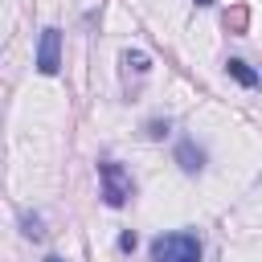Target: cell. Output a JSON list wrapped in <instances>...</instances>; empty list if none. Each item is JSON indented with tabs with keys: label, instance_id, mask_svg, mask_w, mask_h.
Wrapping results in <instances>:
<instances>
[{
	"label": "cell",
	"instance_id": "obj_2",
	"mask_svg": "<svg viewBox=\"0 0 262 262\" xmlns=\"http://www.w3.org/2000/svg\"><path fill=\"white\" fill-rule=\"evenodd\" d=\"M98 180H102V201H106L111 209H123V205L135 196L131 172H127L123 164H115V160H98Z\"/></svg>",
	"mask_w": 262,
	"mask_h": 262
},
{
	"label": "cell",
	"instance_id": "obj_10",
	"mask_svg": "<svg viewBox=\"0 0 262 262\" xmlns=\"http://www.w3.org/2000/svg\"><path fill=\"white\" fill-rule=\"evenodd\" d=\"M45 262H66V258H57V254H49V258H45Z\"/></svg>",
	"mask_w": 262,
	"mask_h": 262
},
{
	"label": "cell",
	"instance_id": "obj_11",
	"mask_svg": "<svg viewBox=\"0 0 262 262\" xmlns=\"http://www.w3.org/2000/svg\"><path fill=\"white\" fill-rule=\"evenodd\" d=\"M196 4H213V0H196Z\"/></svg>",
	"mask_w": 262,
	"mask_h": 262
},
{
	"label": "cell",
	"instance_id": "obj_6",
	"mask_svg": "<svg viewBox=\"0 0 262 262\" xmlns=\"http://www.w3.org/2000/svg\"><path fill=\"white\" fill-rule=\"evenodd\" d=\"M246 20H250V12H246L242 4H237L233 12H225V29H229V33H246Z\"/></svg>",
	"mask_w": 262,
	"mask_h": 262
},
{
	"label": "cell",
	"instance_id": "obj_1",
	"mask_svg": "<svg viewBox=\"0 0 262 262\" xmlns=\"http://www.w3.org/2000/svg\"><path fill=\"white\" fill-rule=\"evenodd\" d=\"M151 262H201V237L192 229L160 233L151 242Z\"/></svg>",
	"mask_w": 262,
	"mask_h": 262
},
{
	"label": "cell",
	"instance_id": "obj_4",
	"mask_svg": "<svg viewBox=\"0 0 262 262\" xmlns=\"http://www.w3.org/2000/svg\"><path fill=\"white\" fill-rule=\"evenodd\" d=\"M176 164H180L188 176H196V172L205 168V151H201L192 139H180V143H176Z\"/></svg>",
	"mask_w": 262,
	"mask_h": 262
},
{
	"label": "cell",
	"instance_id": "obj_9",
	"mask_svg": "<svg viewBox=\"0 0 262 262\" xmlns=\"http://www.w3.org/2000/svg\"><path fill=\"white\" fill-rule=\"evenodd\" d=\"M119 250H135V233H123L119 237Z\"/></svg>",
	"mask_w": 262,
	"mask_h": 262
},
{
	"label": "cell",
	"instance_id": "obj_8",
	"mask_svg": "<svg viewBox=\"0 0 262 262\" xmlns=\"http://www.w3.org/2000/svg\"><path fill=\"white\" fill-rule=\"evenodd\" d=\"M147 135H151V139H160V135H168V123H160V119H151V123H147Z\"/></svg>",
	"mask_w": 262,
	"mask_h": 262
},
{
	"label": "cell",
	"instance_id": "obj_7",
	"mask_svg": "<svg viewBox=\"0 0 262 262\" xmlns=\"http://www.w3.org/2000/svg\"><path fill=\"white\" fill-rule=\"evenodd\" d=\"M25 233H29V237H41V217H29V213H25Z\"/></svg>",
	"mask_w": 262,
	"mask_h": 262
},
{
	"label": "cell",
	"instance_id": "obj_3",
	"mask_svg": "<svg viewBox=\"0 0 262 262\" xmlns=\"http://www.w3.org/2000/svg\"><path fill=\"white\" fill-rule=\"evenodd\" d=\"M37 70H41V74H57V70H61V33H57V29H41Z\"/></svg>",
	"mask_w": 262,
	"mask_h": 262
},
{
	"label": "cell",
	"instance_id": "obj_5",
	"mask_svg": "<svg viewBox=\"0 0 262 262\" xmlns=\"http://www.w3.org/2000/svg\"><path fill=\"white\" fill-rule=\"evenodd\" d=\"M225 70H229V78H237L242 86H258V74H254L242 57H229V61H225Z\"/></svg>",
	"mask_w": 262,
	"mask_h": 262
}]
</instances>
